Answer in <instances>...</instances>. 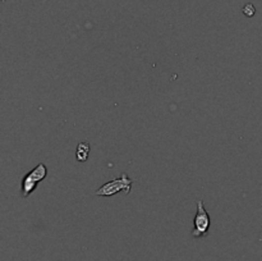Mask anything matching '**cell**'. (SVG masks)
<instances>
[{"label":"cell","instance_id":"cell-1","mask_svg":"<svg viewBox=\"0 0 262 261\" xmlns=\"http://www.w3.org/2000/svg\"><path fill=\"white\" fill-rule=\"evenodd\" d=\"M133 181L128 177L127 173L119 177V178H115L113 181L108 182V183L102 184L99 190L96 191L95 195L96 196H104V197H110L114 196V195L119 194L122 191H124L127 195L131 194V190H132Z\"/></svg>","mask_w":262,"mask_h":261},{"label":"cell","instance_id":"cell-2","mask_svg":"<svg viewBox=\"0 0 262 261\" xmlns=\"http://www.w3.org/2000/svg\"><path fill=\"white\" fill-rule=\"evenodd\" d=\"M47 175V168L44 163L37 164L36 168H34L31 172H28L27 174L22 179L21 186V195L22 197H28L30 195L36 190L37 184L43 182L46 178Z\"/></svg>","mask_w":262,"mask_h":261},{"label":"cell","instance_id":"cell-3","mask_svg":"<svg viewBox=\"0 0 262 261\" xmlns=\"http://www.w3.org/2000/svg\"><path fill=\"white\" fill-rule=\"evenodd\" d=\"M210 225H211V219H210L209 212H207L206 208H205L204 201H202V200H198L197 211H196V215H194L193 219L192 236L196 237V238L205 237L207 233H209Z\"/></svg>","mask_w":262,"mask_h":261},{"label":"cell","instance_id":"cell-5","mask_svg":"<svg viewBox=\"0 0 262 261\" xmlns=\"http://www.w3.org/2000/svg\"><path fill=\"white\" fill-rule=\"evenodd\" d=\"M256 13V8L253 6V4L248 3L243 6V14L247 15V17H253Z\"/></svg>","mask_w":262,"mask_h":261},{"label":"cell","instance_id":"cell-4","mask_svg":"<svg viewBox=\"0 0 262 261\" xmlns=\"http://www.w3.org/2000/svg\"><path fill=\"white\" fill-rule=\"evenodd\" d=\"M89 150H91V146H89L88 142H80L77 146V151H76V157H77L78 161L85 163L88 159Z\"/></svg>","mask_w":262,"mask_h":261}]
</instances>
